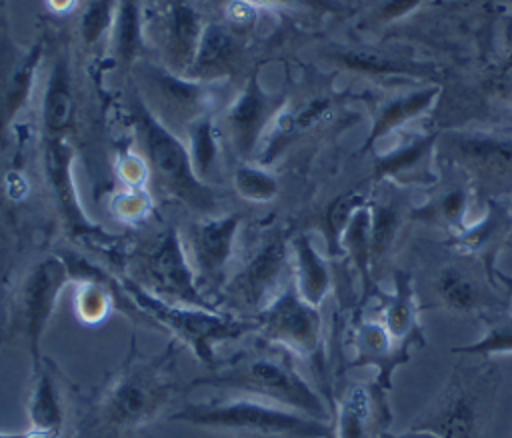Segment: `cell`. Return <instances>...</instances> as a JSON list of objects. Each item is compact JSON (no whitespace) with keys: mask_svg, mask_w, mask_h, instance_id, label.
Wrapping results in <instances>:
<instances>
[{"mask_svg":"<svg viewBox=\"0 0 512 438\" xmlns=\"http://www.w3.org/2000/svg\"><path fill=\"white\" fill-rule=\"evenodd\" d=\"M350 342L354 348L350 368L372 366L376 370L374 380L386 390L392 388L394 370L410 360L412 346L392 338L384 324L374 318L356 320L350 330Z\"/></svg>","mask_w":512,"mask_h":438,"instance_id":"e0dca14e","label":"cell"},{"mask_svg":"<svg viewBox=\"0 0 512 438\" xmlns=\"http://www.w3.org/2000/svg\"><path fill=\"white\" fill-rule=\"evenodd\" d=\"M474 358L472 364H454L410 428H424L442 438H484L502 388V372L492 358Z\"/></svg>","mask_w":512,"mask_h":438,"instance_id":"3957f363","label":"cell"},{"mask_svg":"<svg viewBox=\"0 0 512 438\" xmlns=\"http://www.w3.org/2000/svg\"><path fill=\"white\" fill-rule=\"evenodd\" d=\"M428 146H430V140H424V142H418V144H414L410 148H404V150H400L396 154H390V156L382 158L378 162V168H376L378 178L408 174L426 156Z\"/></svg>","mask_w":512,"mask_h":438,"instance_id":"836d02e7","label":"cell"},{"mask_svg":"<svg viewBox=\"0 0 512 438\" xmlns=\"http://www.w3.org/2000/svg\"><path fill=\"white\" fill-rule=\"evenodd\" d=\"M134 68L138 76V88L142 90V94L136 96L168 128L170 124H184L186 130L192 122L210 114L208 82L176 74L164 64L146 60H138Z\"/></svg>","mask_w":512,"mask_h":438,"instance_id":"30bf717a","label":"cell"},{"mask_svg":"<svg viewBox=\"0 0 512 438\" xmlns=\"http://www.w3.org/2000/svg\"><path fill=\"white\" fill-rule=\"evenodd\" d=\"M256 334L268 344L278 346L306 360H316L322 350L320 310L308 304L290 282L256 316Z\"/></svg>","mask_w":512,"mask_h":438,"instance_id":"9c48e42d","label":"cell"},{"mask_svg":"<svg viewBox=\"0 0 512 438\" xmlns=\"http://www.w3.org/2000/svg\"><path fill=\"white\" fill-rule=\"evenodd\" d=\"M290 282V242L282 236H270L224 284L226 310L252 318Z\"/></svg>","mask_w":512,"mask_h":438,"instance_id":"52a82bcc","label":"cell"},{"mask_svg":"<svg viewBox=\"0 0 512 438\" xmlns=\"http://www.w3.org/2000/svg\"><path fill=\"white\" fill-rule=\"evenodd\" d=\"M132 122L146 168L152 172L156 184L186 206L202 214H212L216 194L210 184L196 176L186 142L160 122L138 96L132 102Z\"/></svg>","mask_w":512,"mask_h":438,"instance_id":"8992f818","label":"cell"},{"mask_svg":"<svg viewBox=\"0 0 512 438\" xmlns=\"http://www.w3.org/2000/svg\"><path fill=\"white\" fill-rule=\"evenodd\" d=\"M440 212L446 222L458 224L466 212V192L462 188H454L446 192L440 200Z\"/></svg>","mask_w":512,"mask_h":438,"instance_id":"d590c367","label":"cell"},{"mask_svg":"<svg viewBox=\"0 0 512 438\" xmlns=\"http://www.w3.org/2000/svg\"><path fill=\"white\" fill-rule=\"evenodd\" d=\"M176 358L174 338L160 352L144 354L132 336L118 368L82 402L68 438H136L182 390Z\"/></svg>","mask_w":512,"mask_h":438,"instance_id":"6da1fadb","label":"cell"},{"mask_svg":"<svg viewBox=\"0 0 512 438\" xmlns=\"http://www.w3.org/2000/svg\"><path fill=\"white\" fill-rule=\"evenodd\" d=\"M484 324V334L466 346L450 348L452 354L460 356H480V358H496L502 354H512V310L500 308L480 314Z\"/></svg>","mask_w":512,"mask_h":438,"instance_id":"4316f807","label":"cell"},{"mask_svg":"<svg viewBox=\"0 0 512 438\" xmlns=\"http://www.w3.org/2000/svg\"><path fill=\"white\" fill-rule=\"evenodd\" d=\"M144 200H140L136 194H128V196H124V198H120L118 200V204H116V208H118V216H122V218H128V220H132V218H138V216H142V212H144Z\"/></svg>","mask_w":512,"mask_h":438,"instance_id":"8d00e7d4","label":"cell"},{"mask_svg":"<svg viewBox=\"0 0 512 438\" xmlns=\"http://www.w3.org/2000/svg\"><path fill=\"white\" fill-rule=\"evenodd\" d=\"M366 204V198L362 192L358 190H350L342 196H338L328 212H326V234H328V246L330 250H338V244H340V238L350 222V218L354 216V212Z\"/></svg>","mask_w":512,"mask_h":438,"instance_id":"1f68e13d","label":"cell"},{"mask_svg":"<svg viewBox=\"0 0 512 438\" xmlns=\"http://www.w3.org/2000/svg\"><path fill=\"white\" fill-rule=\"evenodd\" d=\"M380 322L392 334V338L402 344H408L412 348H420L426 344L410 274L402 270L394 272V294L382 298Z\"/></svg>","mask_w":512,"mask_h":438,"instance_id":"44dd1931","label":"cell"},{"mask_svg":"<svg viewBox=\"0 0 512 438\" xmlns=\"http://www.w3.org/2000/svg\"><path fill=\"white\" fill-rule=\"evenodd\" d=\"M240 52H242L240 42L232 32H228L220 24H206L194 62L186 76L200 82H212V80L224 78L238 64Z\"/></svg>","mask_w":512,"mask_h":438,"instance_id":"603a6c76","label":"cell"},{"mask_svg":"<svg viewBox=\"0 0 512 438\" xmlns=\"http://www.w3.org/2000/svg\"><path fill=\"white\" fill-rule=\"evenodd\" d=\"M2 2H4V0H0V8H2Z\"/></svg>","mask_w":512,"mask_h":438,"instance_id":"ee69618b","label":"cell"},{"mask_svg":"<svg viewBox=\"0 0 512 438\" xmlns=\"http://www.w3.org/2000/svg\"><path fill=\"white\" fill-rule=\"evenodd\" d=\"M508 212H510V216H512V200H510V204H508Z\"/></svg>","mask_w":512,"mask_h":438,"instance_id":"7bdbcfd3","label":"cell"},{"mask_svg":"<svg viewBox=\"0 0 512 438\" xmlns=\"http://www.w3.org/2000/svg\"><path fill=\"white\" fill-rule=\"evenodd\" d=\"M432 304L434 308H444L454 314H484L490 310L508 308L504 302H494L486 296L482 284L462 266L444 264L438 268L432 280Z\"/></svg>","mask_w":512,"mask_h":438,"instance_id":"ffe728a7","label":"cell"},{"mask_svg":"<svg viewBox=\"0 0 512 438\" xmlns=\"http://www.w3.org/2000/svg\"><path fill=\"white\" fill-rule=\"evenodd\" d=\"M218 134H220V128L214 124L210 114L198 118L186 128V148L190 154L192 168L196 176L206 184L218 170V158H220Z\"/></svg>","mask_w":512,"mask_h":438,"instance_id":"83f0119b","label":"cell"},{"mask_svg":"<svg viewBox=\"0 0 512 438\" xmlns=\"http://www.w3.org/2000/svg\"><path fill=\"white\" fill-rule=\"evenodd\" d=\"M70 280V268L60 254L42 258L24 276L14 306V330L24 338L32 364L44 356L40 352L44 330L56 310L60 292Z\"/></svg>","mask_w":512,"mask_h":438,"instance_id":"ba28073f","label":"cell"},{"mask_svg":"<svg viewBox=\"0 0 512 438\" xmlns=\"http://www.w3.org/2000/svg\"><path fill=\"white\" fill-rule=\"evenodd\" d=\"M492 276H494V280H498V284L506 290V294H508V298H510V302H512V276H508V274H504V272H500V270H492Z\"/></svg>","mask_w":512,"mask_h":438,"instance_id":"60d3db41","label":"cell"},{"mask_svg":"<svg viewBox=\"0 0 512 438\" xmlns=\"http://www.w3.org/2000/svg\"><path fill=\"white\" fill-rule=\"evenodd\" d=\"M392 422L388 390L376 380L348 384L332 412V438H380Z\"/></svg>","mask_w":512,"mask_h":438,"instance_id":"9a60e30c","label":"cell"},{"mask_svg":"<svg viewBox=\"0 0 512 438\" xmlns=\"http://www.w3.org/2000/svg\"><path fill=\"white\" fill-rule=\"evenodd\" d=\"M142 272L144 282L140 284L164 300L218 308L200 288L186 244L174 226L164 228L144 250Z\"/></svg>","mask_w":512,"mask_h":438,"instance_id":"8fae6325","label":"cell"},{"mask_svg":"<svg viewBox=\"0 0 512 438\" xmlns=\"http://www.w3.org/2000/svg\"><path fill=\"white\" fill-rule=\"evenodd\" d=\"M74 120V90H72V74L66 58L54 60L40 108V124L42 138L68 136V130Z\"/></svg>","mask_w":512,"mask_h":438,"instance_id":"7402d4cb","label":"cell"},{"mask_svg":"<svg viewBox=\"0 0 512 438\" xmlns=\"http://www.w3.org/2000/svg\"><path fill=\"white\" fill-rule=\"evenodd\" d=\"M380 438H442L440 434L436 432H430V430H424V428H406L402 432H390L386 430Z\"/></svg>","mask_w":512,"mask_h":438,"instance_id":"74e56055","label":"cell"},{"mask_svg":"<svg viewBox=\"0 0 512 438\" xmlns=\"http://www.w3.org/2000/svg\"><path fill=\"white\" fill-rule=\"evenodd\" d=\"M0 438H28V428L18 432H0Z\"/></svg>","mask_w":512,"mask_h":438,"instance_id":"b9f144b4","label":"cell"},{"mask_svg":"<svg viewBox=\"0 0 512 438\" xmlns=\"http://www.w3.org/2000/svg\"><path fill=\"white\" fill-rule=\"evenodd\" d=\"M400 228V210L396 202L374 204L370 208V262L382 260Z\"/></svg>","mask_w":512,"mask_h":438,"instance_id":"f546056e","label":"cell"},{"mask_svg":"<svg viewBox=\"0 0 512 438\" xmlns=\"http://www.w3.org/2000/svg\"><path fill=\"white\" fill-rule=\"evenodd\" d=\"M42 58V44L32 46L22 56H12L10 62L0 64V126L12 122L24 106L32 80Z\"/></svg>","mask_w":512,"mask_h":438,"instance_id":"d4e9b609","label":"cell"},{"mask_svg":"<svg viewBox=\"0 0 512 438\" xmlns=\"http://www.w3.org/2000/svg\"><path fill=\"white\" fill-rule=\"evenodd\" d=\"M26 412L30 430L50 438L64 436L68 416V378L48 356H42L40 362L32 364Z\"/></svg>","mask_w":512,"mask_h":438,"instance_id":"2e32d148","label":"cell"},{"mask_svg":"<svg viewBox=\"0 0 512 438\" xmlns=\"http://www.w3.org/2000/svg\"><path fill=\"white\" fill-rule=\"evenodd\" d=\"M272 352L240 356L204 376H196L186 390L214 388L230 394L260 398L310 418L332 422V408L322 394L292 364V354L274 346Z\"/></svg>","mask_w":512,"mask_h":438,"instance_id":"7a4b0ae2","label":"cell"},{"mask_svg":"<svg viewBox=\"0 0 512 438\" xmlns=\"http://www.w3.org/2000/svg\"><path fill=\"white\" fill-rule=\"evenodd\" d=\"M290 262H292V284L298 294L312 306L320 308L324 302L332 278L326 260L314 248L306 234L292 238L290 242Z\"/></svg>","mask_w":512,"mask_h":438,"instance_id":"cb8c5ba5","label":"cell"},{"mask_svg":"<svg viewBox=\"0 0 512 438\" xmlns=\"http://www.w3.org/2000/svg\"><path fill=\"white\" fill-rule=\"evenodd\" d=\"M204 22L200 14L186 2H170L158 22V40L164 66L176 74H188L202 32Z\"/></svg>","mask_w":512,"mask_h":438,"instance_id":"d6986e66","label":"cell"},{"mask_svg":"<svg viewBox=\"0 0 512 438\" xmlns=\"http://www.w3.org/2000/svg\"><path fill=\"white\" fill-rule=\"evenodd\" d=\"M342 62H346L352 68L368 70V72H398V70H404L400 64H394L392 60L380 58L376 54H344Z\"/></svg>","mask_w":512,"mask_h":438,"instance_id":"e575fe53","label":"cell"},{"mask_svg":"<svg viewBox=\"0 0 512 438\" xmlns=\"http://www.w3.org/2000/svg\"><path fill=\"white\" fill-rule=\"evenodd\" d=\"M142 2L144 0H118L110 34L116 60L122 66H134L140 60V50L144 44Z\"/></svg>","mask_w":512,"mask_h":438,"instance_id":"484cf974","label":"cell"},{"mask_svg":"<svg viewBox=\"0 0 512 438\" xmlns=\"http://www.w3.org/2000/svg\"><path fill=\"white\" fill-rule=\"evenodd\" d=\"M240 214H204L188 228L186 252L200 288H224L240 232Z\"/></svg>","mask_w":512,"mask_h":438,"instance_id":"7c38bea8","label":"cell"},{"mask_svg":"<svg viewBox=\"0 0 512 438\" xmlns=\"http://www.w3.org/2000/svg\"><path fill=\"white\" fill-rule=\"evenodd\" d=\"M118 0H86L80 16V38L86 46H94L112 30Z\"/></svg>","mask_w":512,"mask_h":438,"instance_id":"4dcf8cb0","label":"cell"},{"mask_svg":"<svg viewBox=\"0 0 512 438\" xmlns=\"http://www.w3.org/2000/svg\"><path fill=\"white\" fill-rule=\"evenodd\" d=\"M418 0H392L388 6H386V16H396V14H402L406 12L408 8H412Z\"/></svg>","mask_w":512,"mask_h":438,"instance_id":"f35d334b","label":"cell"},{"mask_svg":"<svg viewBox=\"0 0 512 438\" xmlns=\"http://www.w3.org/2000/svg\"><path fill=\"white\" fill-rule=\"evenodd\" d=\"M448 154L486 194L512 192V140L454 136L448 142Z\"/></svg>","mask_w":512,"mask_h":438,"instance_id":"5bb4252c","label":"cell"},{"mask_svg":"<svg viewBox=\"0 0 512 438\" xmlns=\"http://www.w3.org/2000/svg\"><path fill=\"white\" fill-rule=\"evenodd\" d=\"M430 98H432V90H426L424 94L408 96V98H404V100L394 102L392 106H388V108L384 110V114L380 116V120L376 122L374 132L370 134V140H368V142H374L376 138L384 136V134L390 132L394 126H398L400 122H404V120H408L410 116L418 114V112L430 102Z\"/></svg>","mask_w":512,"mask_h":438,"instance_id":"d6a6232c","label":"cell"},{"mask_svg":"<svg viewBox=\"0 0 512 438\" xmlns=\"http://www.w3.org/2000/svg\"><path fill=\"white\" fill-rule=\"evenodd\" d=\"M120 282L130 300L146 316H150L162 328V332L168 330L176 342L184 344L194 354V358L210 370L220 366L216 346L238 340L256 332L258 328L254 318L240 316L230 310L164 300L134 278H120Z\"/></svg>","mask_w":512,"mask_h":438,"instance_id":"5b68a950","label":"cell"},{"mask_svg":"<svg viewBox=\"0 0 512 438\" xmlns=\"http://www.w3.org/2000/svg\"><path fill=\"white\" fill-rule=\"evenodd\" d=\"M170 420L238 438H332V422L244 394L186 402Z\"/></svg>","mask_w":512,"mask_h":438,"instance_id":"277c9868","label":"cell"},{"mask_svg":"<svg viewBox=\"0 0 512 438\" xmlns=\"http://www.w3.org/2000/svg\"><path fill=\"white\" fill-rule=\"evenodd\" d=\"M274 118L276 108L254 74L224 108L220 132L228 138L234 154L240 160H248L260 152Z\"/></svg>","mask_w":512,"mask_h":438,"instance_id":"4fadbf2b","label":"cell"},{"mask_svg":"<svg viewBox=\"0 0 512 438\" xmlns=\"http://www.w3.org/2000/svg\"><path fill=\"white\" fill-rule=\"evenodd\" d=\"M42 150H44V156H42L44 172L54 192V198L58 202L60 214L64 216V220L74 232L92 236L96 226L86 216L76 194L74 174H72L74 150H72V144L68 142V136L42 138Z\"/></svg>","mask_w":512,"mask_h":438,"instance_id":"ac0fdd59","label":"cell"},{"mask_svg":"<svg viewBox=\"0 0 512 438\" xmlns=\"http://www.w3.org/2000/svg\"><path fill=\"white\" fill-rule=\"evenodd\" d=\"M232 186L240 198L254 204H264L276 198L280 184L278 178L262 164L240 160L232 172Z\"/></svg>","mask_w":512,"mask_h":438,"instance_id":"f1b7e54d","label":"cell"},{"mask_svg":"<svg viewBox=\"0 0 512 438\" xmlns=\"http://www.w3.org/2000/svg\"><path fill=\"white\" fill-rule=\"evenodd\" d=\"M258 4H308V6H330L326 0H250Z\"/></svg>","mask_w":512,"mask_h":438,"instance_id":"ab89813d","label":"cell"}]
</instances>
